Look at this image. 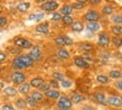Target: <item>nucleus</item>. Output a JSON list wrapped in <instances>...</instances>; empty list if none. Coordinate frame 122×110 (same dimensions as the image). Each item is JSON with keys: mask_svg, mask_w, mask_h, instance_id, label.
Returning a JSON list of instances; mask_svg holds the SVG:
<instances>
[{"mask_svg": "<svg viewBox=\"0 0 122 110\" xmlns=\"http://www.w3.org/2000/svg\"><path fill=\"white\" fill-rule=\"evenodd\" d=\"M89 5L90 6H92V7H96V6L102 5V1H101V0H90Z\"/></svg>", "mask_w": 122, "mask_h": 110, "instance_id": "nucleus-51", "label": "nucleus"}, {"mask_svg": "<svg viewBox=\"0 0 122 110\" xmlns=\"http://www.w3.org/2000/svg\"><path fill=\"white\" fill-rule=\"evenodd\" d=\"M84 28H85V24L82 22V20L77 19V20H75L74 24L72 25L71 30L74 32V33H82V32L84 30Z\"/></svg>", "mask_w": 122, "mask_h": 110, "instance_id": "nucleus-23", "label": "nucleus"}, {"mask_svg": "<svg viewBox=\"0 0 122 110\" xmlns=\"http://www.w3.org/2000/svg\"><path fill=\"white\" fill-rule=\"evenodd\" d=\"M35 32L41 35H48L51 32V25L48 22H39L35 26Z\"/></svg>", "mask_w": 122, "mask_h": 110, "instance_id": "nucleus-10", "label": "nucleus"}, {"mask_svg": "<svg viewBox=\"0 0 122 110\" xmlns=\"http://www.w3.org/2000/svg\"><path fill=\"white\" fill-rule=\"evenodd\" d=\"M111 44L115 48H121L122 47V37L111 36Z\"/></svg>", "mask_w": 122, "mask_h": 110, "instance_id": "nucleus-37", "label": "nucleus"}, {"mask_svg": "<svg viewBox=\"0 0 122 110\" xmlns=\"http://www.w3.org/2000/svg\"><path fill=\"white\" fill-rule=\"evenodd\" d=\"M95 80H96V82L100 83V84H107L111 79H110L109 75H107V74H97L95 77Z\"/></svg>", "mask_w": 122, "mask_h": 110, "instance_id": "nucleus-33", "label": "nucleus"}, {"mask_svg": "<svg viewBox=\"0 0 122 110\" xmlns=\"http://www.w3.org/2000/svg\"><path fill=\"white\" fill-rule=\"evenodd\" d=\"M29 95H31L34 99L36 100V101H38V102H41L45 99V94L43 92L39 91V90H33V91L30 92Z\"/></svg>", "mask_w": 122, "mask_h": 110, "instance_id": "nucleus-31", "label": "nucleus"}, {"mask_svg": "<svg viewBox=\"0 0 122 110\" xmlns=\"http://www.w3.org/2000/svg\"><path fill=\"white\" fill-rule=\"evenodd\" d=\"M56 108H57V110L73 108V102H72V100L68 95L62 94L59 97V99L56 101Z\"/></svg>", "mask_w": 122, "mask_h": 110, "instance_id": "nucleus-6", "label": "nucleus"}, {"mask_svg": "<svg viewBox=\"0 0 122 110\" xmlns=\"http://www.w3.org/2000/svg\"><path fill=\"white\" fill-rule=\"evenodd\" d=\"M7 51L9 52V54H11V55H14V56H19V55H21L22 53V50L21 48H19V47H17V46H15V45H11V46H8V48H7Z\"/></svg>", "mask_w": 122, "mask_h": 110, "instance_id": "nucleus-35", "label": "nucleus"}, {"mask_svg": "<svg viewBox=\"0 0 122 110\" xmlns=\"http://www.w3.org/2000/svg\"><path fill=\"white\" fill-rule=\"evenodd\" d=\"M121 51H122V47H121Z\"/></svg>", "mask_w": 122, "mask_h": 110, "instance_id": "nucleus-58", "label": "nucleus"}, {"mask_svg": "<svg viewBox=\"0 0 122 110\" xmlns=\"http://www.w3.org/2000/svg\"><path fill=\"white\" fill-rule=\"evenodd\" d=\"M8 26V18L4 15H0V29L1 28H6Z\"/></svg>", "mask_w": 122, "mask_h": 110, "instance_id": "nucleus-44", "label": "nucleus"}, {"mask_svg": "<svg viewBox=\"0 0 122 110\" xmlns=\"http://www.w3.org/2000/svg\"><path fill=\"white\" fill-rule=\"evenodd\" d=\"M72 85H73V81L68 80V79L64 80L63 82H61V88H63V89H70V88H72Z\"/></svg>", "mask_w": 122, "mask_h": 110, "instance_id": "nucleus-43", "label": "nucleus"}, {"mask_svg": "<svg viewBox=\"0 0 122 110\" xmlns=\"http://www.w3.org/2000/svg\"><path fill=\"white\" fill-rule=\"evenodd\" d=\"M109 77L111 79V80H120L122 79V71L121 70H118V69H112V70L109 71Z\"/></svg>", "mask_w": 122, "mask_h": 110, "instance_id": "nucleus-26", "label": "nucleus"}, {"mask_svg": "<svg viewBox=\"0 0 122 110\" xmlns=\"http://www.w3.org/2000/svg\"><path fill=\"white\" fill-rule=\"evenodd\" d=\"M28 56L33 60L34 63L41 62V60H43V51H41V46L39 45H34V47L28 52Z\"/></svg>", "mask_w": 122, "mask_h": 110, "instance_id": "nucleus-7", "label": "nucleus"}, {"mask_svg": "<svg viewBox=\"0 0 122 110\" xmlns=\"http://www.w3.org/2000/svg\"><path fill=\"white\" fill-rule=\"evenodd\" d=\"M92 97L99 104H101V106H107V97L104 92L96 91L92 94Z\"/></svg>", "mask_w": 122, "mask_h": 110, "instance_id": "nucleus-12", "label": "nucleus"}, {"mask_svg": "<svg viewBox=\"0 0 122 110\" xmlns=\"http://www.w3.org/2000/svg\"><path fill=\"white\" fill-rule=\"evenodd\" d=\"M73 63H74V65L78 69H82V70H89L90 69V63H87L85 61L83 57H82L81 55H76L73 57Z\"/></svg>", "mask_w": 122, "mask_h": 110, "instance_id": "nucleus-11", "label": "nucleus"}, {"mask_svg": "<svg viewBox=\"0 0 122 110\" xmlns=\"http://www.w3.org/2000/svg\"><path fill=\"white\" fill-rule=\"evenodd\" d=\"M25 100H26V102H27V106L29 107V108H31V109H36V108L39 106V102L36 101L31 95H26Z\"/></svg>", "mask_w": 122, "mask_h": 110, "instance_id": "nucleus-32", "label": "nucleus"}, {"mask_svg": "<svg viewBox=\"0 0 122 110\" xmlns=\"http://www.w3.org/2000/svg\"><path fill=\"white\" fill-rule=\"evenodd\" d=\"M53 43L55 46H57L58 48L62 47H66L65 45V39H64V35H59V36H56L54 39H53Z\"/></svg>", "mask_w": 122, "mask_h": 110, "instance_id": "nucleus-29", "label": "nucleus"}, {"mask_svg": "<svg viewBox=\"0 0 122 110\" xmlns=\"http://www.w3.org/2000/svg\"><path fill=\"white\" fill-rule=\"evenodd\" d=\"M48 84H49L51 89H53V90H58L61 88V83H59L58 81L54 80V79H51V80L48 81Z\"/></svg>", "mask_w": 122, "mask_h": 110, "instance_id": "nucleus-40", "label": "nucleus"}, {"mask_svg": "<svg viewBox=\"0 0 122 110\" xmlns=\"http://www.w3.org/2000/svg\"><path fill=\"white\" fill-rule=\"evenodd\" d=\"M0 7H1V6H0ZM0 10H2V8H0Z\"/></svg>", "mask_w": 122, "mask_h": 110, "instance_id": "nucleus-57", "label": "nucleus"}, {"mask_svg": "<svg viewBox=\"0 0 122 110\" xmlns=\"http://www.w3.org/2000/svg\"><path fill=\"white\" fill-rule=\"evenodd\" d=\"M82 57L86 61L87 63H92V62H94V56H93L91 53H82V55H81Z\"/></svg>", "mask_w": 122, "mask_h": 110, "instance_id": "nucleus-42", "label": "nucleus"}, {"mask_svg": "<svg viewBox=\"0 0 122 110\" xmlns=\"http://www.w3.org/2000/svg\"><path fill=\"white\" fill-rule=\"evenodd\" d=\"M31 85L29 84V82H25V83H22V84H20L17 88V90H18V93H20V94L22 95H29L30 92L33 91L31 90Z\"/></svg>", "mask_w": 122, "mask_h": 110, "instance_id": "nucleus-17", "label": "nucleus"}, {"mask_svg": "<svg viewBox=\"0 0 122 110\" xmlns=\"http://www.w3.org/2000/svg\"><path fill=\"white\" fill-rule=\"evenodd\" d=\"M110 22L113 25L122 26V14L121 12H114L112 16H110Z\"/></svg>", "mask_w": 122, "mask_h": 110, "instance_id": "nucleus-27", "label": "nucleus"}, {"mask_svg": "<svg viewBox=\"0 0 122 110\" xmlns=\"http://www.w3.org/2000/svg\"><path fill=\"white\" fill-rule=\"evenodd\" d=\"M31 8V2L30 1H19L16 5V9L18 12H21V14H25Z\"/></svg>", "mask_w": 122, "mask_h": 110, "instance_id": "nucleus-14", "label": "nucleus"}, {"mask_svg": "<svg viewBox=\"0 0 122 110\" xmlns=\"http://www.w3.org/2000/svg\"><path fill=\"white\" fill-rule=\"evenodd\" d=\"M78 47L81 48L84 53H91V52L94 51L95 46L91 42H80L78 43Z\"/></svg>", "mask_w": 122, "mask_h": 110, "instance_id": "nucleus-20", "label": "nucleus"}, {"mask_svg": "<svg viewBox=\"0 0 122 110\" xmlns=\"http://www.w3.org/2000/svg\"><path fill=\"white\" fill-rule=\"evenodd\" d=\"M99 57H100V60L102 62L107 63L110 61V57H111V56H110V54H109L107 51H102L101 53H99Z\"/></svg>", "mask_w": 122, "mask_h": 110, "instance_id": "nucleus-39", "label": "nucleus"}, {"mask_svg": "<svg viewBox=\"0 0 122 110\" xmlns=\"http://www.w3.org/2000/svg\"><path fill=\"white\" fill-rule=\"evenodd\" d=\"M73 7H72V4H68V2H65L59 8V12L62 14V16H71L73 14Z\"/></svg>", "mask_w": 122, "mask_h": 110, "instance_id": "nucleus-19", "label": "nucleus"}, {"mask_svg": "<svg viewBox=\"0 0 122 110\" xmlns=\"http://www.w3.org/2000/svg\"><path fill=\"white\" fill-rule=\"evenodd\" d=\"M52 79L58 81L59 83H61V82H63L64 80H66V77H65L63 73L58 72V71H54V72L52 73Z\"/></svg>", "mask_w": 122, "mask_h": 110, "instance_id": "nucleus-38", "label": "nucleus"}, {"mask_svg": "<svg viewBox=\"0 0 122 110\" xmlns=\"http://www.w3.org/2000/svg\"><path fill=\"white\" fill-rule=\"evenodd\" d=\"M27 79H28L27 74L25 72H22V71H12L10 74L11 82L15 85H18V87L22 83L27 82Z\"/></svg>", "mask_w": 122, "mask_h": 110, "instance_id": "nucleus-4", "label": "nucleus"}, {"mask_svg": "<svg viewBox=\"0 0 122 110\" xmlns=\"http://www.w3.org/2000/svg\"><path fill=\"white\" fill-rule=\"evenodd\" d=\"M120 99H121V101H122V94H121V95H120Z\"/></svg>", "mask_w": 122, "mask_h": 110, "instance_id": "nucleus-56", "label": "nucleus"}, {"mask_svg": "<svg viewBox=\"0 0 122 110\" xmlns=\"http://www.w3.org/2000/svg\"><path fill=\"white\" fill-rule=\"evenodd\" d=\"M81 110H97L95 108V106H93V104H87V103H85L83 106H81Z\"/></svg>", "mask_w": 122, "mask_h": 110, "instance_id": "nucleus-50", "label": "nucleus"}, {"mask_svg": "<svg viewBox=\"0 0 122 110\" xmlns=\"http://www.w3.org/2000/svg\"><path fill=\"white\" fill-rule=\"evenodd\" d=\"M110 33L112 34V36L122 37V26L111 25L110 26Z\"/></svg>", "mask_w": 122, "mask_h": 110, "instance_id": "nucleus-28", "label": "nucleus"}, {"mask_svg": "<svg viewBox=\"0 0 122 110\" xmlns=\"http://www.w3.org/2000/svg\"><path fill=\"white\" fill-rule=\"evenodd\" d=\"M61 8V2L55 0H45L39 4V9L43 10V12H55L57 9Z\"/></svg>", "mask_w": 122, "mask_h": 110, "instance_id": "nucleus-2", "label": "nucleus"}, {"mask_svg": "<svg viewBox=\"0 0 122 110\" xmlns=\"http://www.w3.org/2000/svg\"><path fill=\"white\" fill-rule=\"evenodd\" d=\"M56 55L59 60H63V61H67L71 59V53L66 47H62V48H57L56 50Z\"/></svg>", "mask_w": 122, "mask_h": 110, "instance_id": "nucleus-15", "label": "nucleus"}, {"mask_svg": "<svg viewBox=\"0 0 122 110\" xmlns=\"http://www.w3.org/2000/svg\"><path fill=\"white\" fill-rule=\"evenodd\" d=\"M8 59V54L5 51H0V64H2L7 61Z\"/></svg>", "mask_w": 122, "mask_h": 110, "instance_id": "nucleus-48", "label": "nucleus"}, {"mask_svg": "<svg viewBox=\"0 0 122 110\" xmlns=\"http://www.w3.org/2000/svg\"><path fill=\"white\" fill-rule=\"evenodd\" d=\"M62 18H63V16H62V14L59 11L53 12L52 16H51V20L52 22H62Z\"/></svg>", "mask_w": 122, "mask_h": 110, "instance_id": "nucleus-41", "label": "nucleus"}, {"mask_svg": "<svg viewBox=\"0 0 122 110\" xmlns=\"http://www.w3.org/2000/svg\"><path fill=\"white\" fill-rule=\"evenodd\" d=\"M70 98H71V100H72L73 104H81V103H83L85 100H86V98H85L84 95L77 91L72 92V94H71Z\"/></svg>", "mask_w": 122, "mask_h": 110, "instance_id": "nucleus-13", "label": "nucleus"}, {"mask_svg": "<svg viewBox=\"0 0 122 110\" xmlns=\"http://www.w3.org/2000/svg\"><path fill=\"white\" fill-rule=\"evenodd\" d=\"M96 45L101 48H107L111 45V36L109 35L107 32L105 30H102L97 35V42H96Z\"/></svg>", "mask_w": 122, "mask_h": 110, "instance_id": "nucleus-5", "label": "nucleus"}, {"mask_svg": "<svg viewBox=\"0 0 122 110\" xmlns=\"http://www.w3.org/2000/svg\"><path fill=\"white\" fill-rule=\"evenodd\" d=\"M27 110H37V109H31V108H29V109H27Z\"/></svg>", "mask_w": 122, "mask_h": 110, "instance_id": "nucleus-55", "label": "nucleus"}, {"mask_svg": "<svg viewBox=\"0 0 122 110\" xmlns=\"http://www.w3.org/2000/svg\"><path fill=\"white\" fill-rule=\"evenodd\" d=\"M45 94V98H47V99H51V100H57L59 99V97H61V92H59V90H53V89H51L49 91H47L46 93H44Z\"/></svg>", "mask_w": 122, "mask_h": 110, "instance_id": "nucleus-24", "label": "nucleus"}, {"mask_svg": "<svg viewBox=\"0 0 122 110\" xmlns=\"http://www.w3.org/2000/svg\"><path fill=\"white\" fill-rule=\"evenodd\" d=\"M33 65V60L28 56V54H21L19 56H16L11 61V67L14 69V71H24L31 67Z\"/></svg>", "mask_w": 122, "mask_h": 110, "instance_id": "nucleus-1", "label": "nucleus"}, {"mask_svg": "<svg viewBox=\"0 0 122 110\" xmlns=\"http://www.w3.org/2000/svg\"><path fill=\"white\" fill-rule=\"evenodd\" d=\"M101 15L104 17H110L115 12V6L111 2H105V4L101 7Z\"/></svg>", "mask_w": 122, "mask_h": 110, "instance_id": "nucleus-9", "label": "nucleus"}, {"mask_svg": "<svg viewBox=\"0 0 122 110\" xmlns=\"http://www.w3.org/2000/svg\"><path fill=\"white\" fill-rule=\"evenodd\" d=\"M12 104L15 106V108L17 110H27V108H28L25 98H21V97L16 98V99L14 100V103H12Z\"/></svg>", "mask_w": 122, "mask_h": 110, "instance_id": "nucleus-16", "label": "nucleus"}, {"mask_svg": "<svg viewBox=\"0 0 122 110\" xmlns=\"http://www.w3.org/2000/svg\"><path fill=\"white\" fill-rule=\"evenodd\" d=\"M1 72H2V67L0 66V73H1Z\"/></svg>", "mask_w": 122, "mask_h": 110, "instance_id": "nucleus-54", "label": "nucleus"}, {"mask_svg": "<svg viewBox=\"0 0 122 110\" xmlns=\"http://www.w3.org/2000/svg\"><path fill=\"white\" fill-rule=\"evenodd\" d=\"M85 28L91 32V33H97L101 30V22H86L85 24Z\"/></svg>", "mask_w": 122, "mask_h": 110, "instance_id": "nucleus-21", "label": "nucleus"}, {"mask_svg": "<svg viewBox=\"0 0 122 110\" xmlns=\"http://www.w3.org/2000/svg\"><path fill=\"white\" fill-rule=\"evenodd\" d=\"M107 106L115 108V109H121L122 101L120 99V95H115V94L107 95Z\"/></svg>", "mask_w": 122, "mask_h": 110, "instance_id": "nucleus-8", "label": "nucleus"}, {"mask_svg": "<svg viewBox=\"0 0 122 110\" xmlns=\"http://www.w3.org/2000/svg\"><path fill=\"white\" fill-rule=\"evenodd\" d=\"M43 83H45L44 77H41V75H37V77H34L29 80V84L31 85V88H34L35 90H37L39 87H41Z\"/></svg>", "mask_w": 122, "mask_h": 110, "instance_id": "nucleus-18", "label": "nucleus"}, {"mask_svg": "<svg viewBox=\"0 0 122 110\" xmlns=\"http://www.w3.org/2000/svg\"><path fill=\"white\" fill-rule=\"evenodd\" d=\"M25 40H26V38L22 36H16L14 37V39H12V45H15V46H17V47L21 48L22 50V46H24V44H25Z\"/></svg>", "mask_w": 122, "mask_h": 110, "instance_id": "nucleus-34", "label": "nucleus"}, {"mask_svg": "<svg viewBox=\"0 0 122 110\" xmlns=\"http://www.w3.org/2000/svg\"><path fill=\"white\" fill-rule=\"evenodd\" d=\"M113 88H114L117 91L122 92V79L114 81V83H113Z\"/></svg>", "mask_w": 122, "mask_h": 110, "instance_id": "nucleus-46", "label": "nucleus"}, {"mask_svg": "<svg viewBox=\"0 0 122 110\" xmlns=\"http://www.w3.org/2000/svg\"><path fill=\"white\" fill-rule=\"evenodd\" d=\"M74 22L75 19L72 16H63V18H62V24L64 27H72Z\"/></svg>", "mask_w": 122, "mask_h": 110, "instance_id": "nucleus-36", "label": "nucleus"}, {"mask_svg": "<svg viewBox=\"0 0 122 110\" xmlns=\"http://www.w3.org/2000/svg\"><path fill=\"white\" fill-rule=\"evenodd\" d=\"M1 110H16V108L12 103H5L1 107Z\"/></svg>", "mask_w": 122, "mask_h": 110, "instance_id": "nucleus-49", "label": "nucleus"}, {"mask_svg": "<svg viewBox=\"0 0 122 110\" xmlns=\"http://www.w3.org/2000/svg\"><path fill=\"white\" fill-rule=\"evenodd\" d=\"M61 110H74L73 108H68V109H61Z\"/></svg>", "mask_w": 122, "mask_h": 110, "instance_id": "nucleus-52", "label": "nucleus"}, {"mask_svg": "<svg viewBox=\"0 0 122 110\" xmlns=\"http://www.w3.org/2000/svg\"><path fill=\"white\" fill-rule=\"evenodd\" d=\"M86 5H89L87 0H76V1L72 2V7L74 10H82L86 7Z\"/></svg>", "mask_w": 122, "mask_h": 110, "instance_id": "nucleus-25", "label": "nucleus"}, {"mask_svg": "<svg viewBox=\"0 0 122 110\" xmlns=\"http://www.w3.org/2000/svg\"><path fill=\"white\" fill-rule=\"evenodd\" d=\"M102 17L101 12L99 10H96L95 8H91L87 11H85L83 14V20L86 22H99Z\"/></svg>", "mask_w": 122, "mask_h": 110, "instance_id": "nucleus-3", "label": "nucleus"}, {"mask_svg": "<svg viewBox=\"0 0 122 110\" xmlns=\"http://www.w3.org/2000/svg\"><path fill=\"white\" fill-rule=\"evenodd\" d=\"M2 93H4L6 97H10V98H14L18 94V90L14 87V85H7L5 87L4 90H2Z\"/></svg>", "mask_w": 122, "mask_h": 110, "instance_id": "nucleus-22", "label": "nucleus"}, {"mask_svg": "<svg viewBox=\"0 0 122 110\" xmlns=\"http://www.w3.org/2000/svg\"><path fill=\"white\" fill-rule=\"evenodd\" d=\"M44 110H54V109H51V108H45Z\"/></svg>", "mask_w": 122, "mask_h": 110, "instance_id": "nucleus-53", "label": "nucleus"}, {"mask_svg": "<svg viewBox=\"0 0 122 110\" xmlns=\"http://www.w3.org/2000/svg\"><path fill=\"white\" fill-rule=\"evenodd\" d=\"M45 18V12H35V14H31V15L28 16V20H34L39 24L41 20Z\"/></svg>", "mask_w": 122, "mask_h": 110, "instance_id": "nucleus-30", "label": "nucleus"}, {"mask_svg": "<svg viewBox=\"0 0 122 110\" xmlns=\"http://www.w3.org/2000/svg\"><path fill=\"white\" fill-rule=\"evenodd\" d=\"M64 39H65V45L67 46H73L74 45V40L73 38H71L70 36H67V35H64Z\"/></svg>", "mask_w": 122, "mask_h": 110, "instance_id": "nucleus-47", "label": "nucleus"}, {"mask_svg": "<svg viewBox=\"0 0 122 110\" xmlns=\"http://www.w3.org/2000/svg\"><path fill=\"white\" fill-rule=\"evenodd\" d=\"M37 90H39V91L43 92V93H46L47 91L51 90V87H49V84H48V82H45V83H43Z\"/></svg>", "mask_w": 122, "mask_h": 110, "instance_id": "nucleus-45", "label": "nucleus"}]
</instances>
